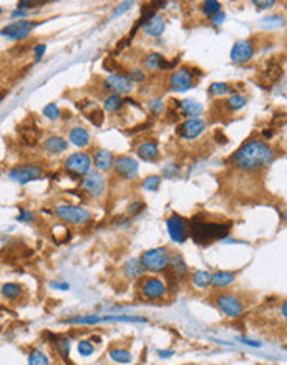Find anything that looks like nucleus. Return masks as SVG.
Instances as JSON below:
<instances>
[{
    "mask_svg": "<svg viewBox=\"0 0 287 365\" xmlns=\"http://www.w3.org/2000/svg\"><path fill=\"white\" fill-rule=\"evenodd\" d=\"M40 7L43 5V2H29V0H22V2H18V10H29V9H33V7Z\"/></svg>",
    "mask_w": 287,
    "mask_h": 365,
    "instance_id": "44",
    "label": "nucleus"
},
{
    "mask_svg": "<svg viewBox=\"0 0 287 365\" xmlns=\"http://www.w3.org/2000/svg\"><path fill=\"white\" fill-rule=\"evenodd\" d=\"M106 88H110L113 91H116V95H126L133 90V83L130 82L128 77L119 75V73H113L108 78L105 80Z\"/></svg>",
    "mask_w": 287,
    "mask_h": 365,
    "instance_id": "15",
    "label": "nucleus"
},
{
    "mask_svg": "<svg viewBox=\"0 0 287 365\" xmlns=\"http://www.w3.org/2000/svg\"><path fill=\"white\" fill-rule=\"evenodd\" d=\"M20 133V139L27 144V146H35L40 139V130L35 125H23L18 128Z\"/></svg>",
    "mask_w": 287,
    "mask_h": 365,
    "instance_id": "19",
    "label": "nucleus"
},
{
    "mask_svg": "<svg viewBox=\"0 0 287 365\" xmlns=\"http://www.w3.org/2000/svg\"><path fill=\"white\" fill-rule=\"evenodd\" d=\"M159 184H161V176H148L143 181V188L150 192H156L159 189Z\"/></svg>",
    "mask_w": 287,
    "mask_h": 365,
    "instance_id": "36",
    "label": "nucleus"
},
{
    "mask_svg": "<svg viewBox=\"0 0 287 365\" xmlns=\"http://www.w3.org/2000/svg\"><path fill=\"white\" fill-rule=\"evenodd\" d=\"M189 234L196 244L206 246L212 241H219L229 234L231 224L226 223H206L203 221V216L198 214L189 221Z\"/></svg>",
    "mask_w": 287,
    "mask_h": 365,
    "instance_id": "2",
    "label": "nucleus"
},
{
    "mask_svg": "<svg viewBox=\"0 0 287 365\" xmlns=\"http://www.w3.org/2000/svg\"><path fill=\"white\" fill-rule=\"evenodd\" d=\"M195 86V75L189 68H179L170 77V88L175 91H188Z\"/></svg>",
    "mask_w": 287,
    "mask_h": 365,
    "instance_id": "13",
    "label": "nucleus"
},
{
    "mask_svg": "<svg viewBox=\"0 0 287 365\" xmlns=\"http://www.w3.org/2000/svg\"><path fill=\"white\" fill-rule=\"evenodd\" d=\"M55 214L58 216V219L68 223V224H86L91 219V212L83 208V206H77V204H70V203H63L58 204L55 208Z\"/></svg>",
    "mask_w": 287,
    "mask_h": 365,
    "instance_id": "4",
    "label": "nucleus"
},
{
    "mask_svg": "<svg viewBox=\"0 0 287 365\" xmlns=\"http://www.w3.org/2000/svg\"><path fill=\"white\" fill-rule=\"evenodd\" d=\"M161 60H163V55H159V53H150L148 58H146V66L151 70H158Z\"/></svg>",
    "mask_w": 287,
    "mask_h": 365,
    "instance_id": "37",
    "label": "nucleus"
},
{
    "mask_svg": "<svg viewBox=\"0 0 287 365\" xmlns=\"http://www.w3.org/2000/svg\"><path fill=\"white\" fill-rule=\"evenodd\" d=\"M145 209V203H133L130 204V214H138L139 211Z\"/></svg>",
    "mask_w": 287,
    "mask_h": 365,
    "instance_id": "49",
    "label": "nucleus"
},
{
    "mask_svg": "<svg viewBox=\"0 0 287 365\" xmlns=\"http://www.w3.org/2000/svg\"><path fill=\"white\" fill-rule=\"evenodd\" d=\"M252 55H254V46H252L249 40H241V42H237L231 50V60L234 63L249 62Z\"/></svg>",
    "mask_w": 287,
    "mask_h": 365,
    "instance_id": "16",
    "label": "nucleus"
},
{
    "mask_svg": "<svg viewBox=\"0 0 287 365\" xmlns=\"http://www.w3.org/2000/svg\"><path fill=\"white\" fill-rule=\"evenodd\" d=\"M252 4L257 5L259 9H271L272 5H276L274 0H269V2H261V0H254V2H252Z\"/></svg>",
    "mask_w": 287,
    "mask_h": 365,
    "instance_id": "50",
    "label": "nucleus"
},
{
    "mask_svg": "<svg viewBox=\"0 0 287 365\" xmlns=\"http://www.w3.org/2000/svg\"><path fill=\"white\" fill-rule=\"evenodd\" d=\"M139 294L148 301H161L168 296V284L159 277H145L139 284Z\"/></svg>",
    "mask_w": 287,
    "mask_h": 365,
    "instance_id": "5",
    "label": "nucleus"
},
{
    "mask_svg": "<svg viewBox=\"0 0 287 365\" xmlns=\"http://www.w3.org/2000/svg\"><path fill=\"white\" fill-rule=\"evenodd\" d=\"M281 77H282V66L279 65L276 60H272L268 65V70L262 73V78H264L262 88H266V83H276Z\"/></svg>",
    "mask_w": 287,
    "mask_h": 365,
    "instance_id": "23",
    "label": "nucleus"
},
{
    "mask_svg": "<svg viewBox=\"0 0 287 365\" xmlns=\"http://www.w3.org/2000/svg\"><path fill=\"white\" fill-rule=\"evenodd\" d=\"M45 50H46V45H43V43L35 45V48H33V53H35V60H37V62H40V60H42Z\"/></svg>",
    "mask_w": 287,
    "mask_h": 365,
    "instance_id": "45",
    "label": "nucleus"
},
{
    "mask_svg": "<svg viewBox=\"0 0 287 365\" xmlns=\"http://www.w3.org/2000/svg\"><path fill=\"white\" fill-rule=\"evenodd\" d=\"M262 25L264 27H271V25H274V27H282L284 25V18L282 17H277V15H274V17H266V18H262Z\"/></svg>",
    "mask_w": 287,
    "mask_h": 365,
    "instance_id": "41",
    "label": "nucleus"
},
{
    "mask_svg": "<svg viewBox=\"0 0 287 365\" xmlns=\"http://www.w3.org/2000/svg\"><path fill=\"white\" fill-rule=\"evenodd\" d=\"M246 102H248V98H246L244 95H241V93H234V95H231L228 98V108L232 110V111L241 110L243 106L246 105Z\"/></svg>",
    "mask_w": 287,
    "mask_h": 365,
    "instance_id": "32",
    "label": "nucleus"
},
{
    "mask_svg": "<svg viewBox=\"0 0 287 365\" xmlns=\"http://www.w3.org/2000/svg\"><path fill=\"white\" fill-rule=\"evenodd\" d=\"M224 20H226V13L224 12H219V13H216V15L211 17V22L214 23V25H221Z\"/></svg>",
    "mask_w": 287,
    "mask_h": 365,
    "instance_id": "47",
    "label": "nucleus"
},
{
    "mask_svg": "<svg viewBox=\"0 0 287 365\" xmlns=\"http://www.w3.org/2000/svg\"><path fill=\"white\" fill-rule=\"evenodd\" d=\"M191 282L198 289H206L208 285H211V274L208 271H196L191 277Z\"/></svg>",
    "mask_w": 287,
    "mask_h": 365,
    "instance_id": "29",
    "label": "nucleus"
},
{
    "mask_svg": "<svg viewBox=\"0 0 287 365\" xmlns=\"http://www.w3.org/2000/svg\"><path fill=\"white\" fill-rule=\"evenodd\" d=\"M170 261H171V252L166 248L148 249L139 257V262H141L143 269L150 272H164L168 269Z\"/></svg>",
    "mask_w": 287,
    "mask_h": 365,
    "instance_id": "3",
    "label": "nucleus"
},
{
    "mask_svg": "<svg viewBox=\"0 0 287 365\" xmlns=\"http://www.w3.org/2000/svg\"><path fill=\"white\" fill-rule=\"evenodd\" d=\"M7 176H9L10 181L27 184V183L37 181V179H42L43 168L38 164H18L15 168H12Z\"/></svg>",
    "mask_w": 287,
    "mask_h": 365,
    "instance_id": "6",
    "label": "nucleus"
},
{
    "mask_svg": "<svg viewBox=\"0 0 287 365\" xmlns=\"http://www.w3.org/2000/svg\"><path fill=\"white\" fill-rule=\"evenodd\" d=\"M17 219L20 223H32L33 219H35V216H33V212H30L29 209L20 208V214L17 216Z\"/></svg>",
    "mask_w": 287,
    "mask_h": 365,
    "instance_id": "42",
    "label": "nucleus"
},
{
    "mask_svg": "<svg viewBox=\"0 0 287 365\" xmlns=\"http://www.w3.org/2000/svg\"><path fill=\"white\" fill-rule=\"evenodd\" d=\"M178 106L183 115L189 116V118H198L203 113V105L195 98H184L178 103Z\"/></svg>",
    "mask_w": 287,
    "mask_h": 365,
    "instance_id": "18",
    "label": "nucleus"
},
{
    "mask_svg": "<svg viewBox=\"0 0 287 365\" xmlns=\"http://www.w3.org/2000/svg\"><path fill=\"white\" fill-rule=\"evenodd\" d=\"M130 5H133L131 2H125V4H122V5H119V9H116L115 12H113V18H115V17H118L119 15V13H122V12H125L126 9H130Z\"/></svg>",
    "mask_w": 287,
    "mask_h": 365,
    "instance_id": "51",
    "label": "nucleus"
},
{
    "mask_svg": "<svg viewBox=\"0 0 287 365\" xmlns=\"http://www.w3.org/2000/svg\"><path fill=\"white\" fill-rule=\"evenodd\" d=\"M281 314H282V317H285V315H287V304H285V301L282 302V307H281Z\"/></svg>",
    "mask_w": 287,
    "mask_h": 365,
    "instance_id": "55",
    "label": "nucleus"
},
{
    "mask_svg": "<svg viewBox=\"0 0 287 365\" xmlns=\"http://www.w3.org/2000/svg\"><path fill=\"white\" fill-rule=\"evenodd\" d=\"M150 110H151V113H155V115H161L163 113V102L159 98H156V100H153V102H150Z\"/></svg>",
    "mask_w": 287,
    "mask_h": 365,
    "instance_id": "43",
    "label": "nucleus"
},
{
    "mask_svg": "<svg viewBox=\"0 0 287 365\" xmlns=\"http://www.w3.org/2000/svg\"><path fill=\"white\" fill-rule=\"evenodd\" d=\"M88 118H90V121L95 125V126H102V125H103V119H105V113H103L102 110H95V111L90 113Z\"/></svg>",
    "mask_w": 287,
    "mask_h": 365,
    "instance_id": "40",
    "label": "nucleus"
},
{
    "mask_svg": "<svg viewBox=\"0 0 287 365\" xmlns=\"http://www.w3.org/2000/svg\"><path fill=\"white\" fill-rule=\"evenodd\" d=\"M113 153H110L108 150H98L95 153V166L100 171H108L110 168H113Z\"/></svg>",
    "mask_w": 287,
    "mask_h": 365,
    "instance_id": "21",
    "label": "nucleus"
},
{
    "mask_svg": "<svg viewBox=\"0 0 287 365\" xmlns=\"http://www.w3.org/2000/svg\"><path fill=\"white\" fill-rule=\"evenodd\" d=\"M274 158L276 153L268 143L259 141V139H251L231 156V163L243 171H259L268 168L274 161Z\"/></svg>",
    "mask_w": 287,
    "mask_h": 365,
    "instance_id": "1",
    "label": "nucleus"
},
{
    "mask_svg": "<svg viewBox=\"0 0 287 365\" xmlns=\"http://www.w3.org/2000/svg\"><path fill=\"white\" fill-rule=\"evenodd\" d=\"M166 228H168L171 241H175L176 244L186 242V239L189 236L188 224H186V219L179 214H171L166 221Z\"/></svg>",
    "mask_w": 287,
    "mask_h": 365,
    "instance_id": "9",
    "label": "nucleus"
},
{
    "mask_svg": "<svg viewBox=\"0 0 287 365\" xmlns=\"http://www.w3.org/2000/svg\"><path fill=\"white\" fill-rule=\"evenodd\" d=\"M143 27H145V33H146V35H150V37H159V35L163 33V30H164V18L156 13V15L151 17Z\"/></svg>",
    "mask_w": 287,
    "mask_h": 365,
    "instance_id": "20",
    "label": "nucleus"
},
{
    "mask_svg": "<svg viewBox=\"0 0 287 365\" xmlns=\"http://www.w3.org/2000/svg\"><path fill=\"white\" fill-rule=\"evenodd\" d=\"M209 91H211L214 96H221V95H228V93H231L232 88H231V85H228V83L218 82V83H212V85H211Z\"/></svg>",
    "mask_w": 287,
    "mask_h": 365,
    "instance_id": "35",
    "label": "nucleus"
},
{
    "mask_svg": "<svg viewBox=\"0 0 287 365\" xmlns=\"http://www.w3.org/2000/svg\"><path fill=\"white\" fill-rule=\"evenodd\" d=\"M158 355L161 357V358H170V357H173L175 355V350H158Z\"/></svg>",
    "mask_w": 287,
    "mask_h": 365,
    "instance_id": "53",
    "label": "nucleus"
},
{
    "mask_svg": "<svg viewBox=\"0 0 287 365\" xmlns=\"http://www.w3.org/2000/svg\"><path fill=\"white\" fill-rule=\"evenodd\" d=\"M35 27L37 23L30 22V20H18V22H13L4 27V29L0 30V35L10 40H22L25 37H29Z\"/></svg>",
    "mask_w": 287,
    "mask_h": 365,
    "instance_id": "10",
    "label": "nucleus"
},
{
    "mask_svg": "<svg viewBox=\"0 0 287 365\" xmlns=\"http://www.w3.org/2000/svg\"><path fill=\"white\" fill-rule=\"evenodd\" d=\"M70 141L71 144L78 146V148H85V146L90 144V133L82 128V126H77V128L70 131Z\"/></svg>",
    "mask_w": 287,
    "mask_h": 365,
    "instance_id": "24",
    "label": "nucleus"
},
{
    "mask_svg": "<svg viewBox=\"0 0 287 365\" xmlns=\"http://www.w3.org/2000/svg\"><path fill=\"white\" fill-rule=\"evenodd\" d=\"M43 116L45 118H49V119H57L60 118V110H58V106L55 103H49L43 108Z\"/></svg>",
    "mask_w": 287,
    "mask_h": 365,
    "instance_id": "38",
    "label": "nucleus"
},
{
    "mask_svg": "<svg viewBox=\"0 0 287 365\" xmlns=\"http://www.w3.org/2000/svg\"><path fill=\"white\" fill-rule=\"evenodd\" d=\"M0 13H2V7H0Z\"/></svg>",
    "mask_w": 287,
    "mask_h": 365,
    "instance_id": "57",
    "label": "nucleus"
},
{
    "mask_svg": "<svg viewBox=\"0 0 287 365\" xmlns=\"http://www.w3.org/2000/svg\"><path fill=\"white\" fill-rule=\"evenodd\" d=\"M218 309L223 312L226 317L229 319H237L241 317V314L244 312V305L243 302L234 294H229V292H223V294H218L214 297Z\"/></svg>",
    "mask_w": 287,
    "mask_h": 365,
    "instance_id": "7",
    "label": "nucleus"
},
{
    "mask_svg": "<svg viewBox=\"0 0 287 365\" xmlns=\"http://www.w3.org/2000/svg\"><path fill=\"white\" fill-rule=\"evenodd\" d=\"M55 345H57V350H58V355L63 358V362L66 365H73V362L70 360V340L68 338H55Z\"/></svg>",
    "mask_w": 287,
    "mask_h": 365,
    "instance_id": "28",
    "label": "nucleus"
},
{
    "mask_svg": "<svg viewBox=\"0 0 287 365\" xmlns=\"http://www.w3.org/2000/svg\"><path fill=\"white\" fill-rule=\"evenodd\" d=\"M206 130V121L204 119H199V118H188L184 123H181L178 126V135L181 136L183 139H193V138H198L201 133Z\"/></svg>",
    "mask_w": 287,
    "mask_h": 365,
    "instance_id": "14",
    "label": "nucleus"
},
{
    "mask_svg": "<svg viewBox=\"0 0 287 365\" xmlns=\"http://www.w3.org/2000/svg\"><path fill=\"white\" fill-rule=\"evenodd\" d=\"M12 17L17 18V17H27V12L25 10H13L12 12Z\"/></svg>",
    "mask_w": 287,
    "mask_h": 365,
    "instance_id": "54",
    "label": "nucleus"
},
{
    "mask_svg": "<svg viewBox=\"0 0 287 365\" xmlns=\"http://www.w3.org/2000/svg\"><path fill=\"white\" fill-rule=\"evenodd\" d=\"M262 135H264V138H271V136H272V131L264 130V131H262Z\"/></svg>",
    "mask_w": 287,
    "mask_h": 365,
    "instance_id": "56",
    "label": "nucleus"
},
{
    "mask_svg": "<svg viewBox=\"0 0 287 365\" xmlns=\"http://www.w3.org/2000/svg\"><path fill=\"white\" fill-rule=\"evenodd\" d=\"M29 365H50V358L42 350H32L29 355Z\"/></svg>",
    "mask_w": 287,
    "mask_h": 365,
    "instance_id": "31",
    "label": "nucleus"
},
{
    "mask_svg": "<svg viewBox=\"0 0 287 365\" xmlns=\"http://www.w3.org/2000/svg\"><path fill=\"white\" fill-rule=\"evenodd\" d=\"M236 281V272L232 271H219L211 274V285H214L216 289H226Z\"/></svg>",
    "mask_w": 287,
    "mask_h": 365,
    "instance_id": "17",
    "label": "nucleus"
},
{
    "mask_svg": "<svg viewBox=\"0 0 287 365\" xmlns=\"http://www.w3.org/2000/svg\"><path fill=\"white\" fill-rule=\"evenodd\" d=\"M123 271H125V274L128 276L130 279H141V277H145V269H143V265H141V262H139V259H130L128 262L125 264V267H123Z\"/></svg>",
    "mask_w": 287,
    "mask_h": 365,
    "instance_id": "25",
    "label": "nucleus"
},
{
    "mask_svg": "<svg viewBox=\"0 0 287 365\" xmlns=\"http://www.w3.org/2000/svg\"><path fill=\"white\" fill-rule=\"evenodd\" d=\"M123 106V100H122V96L119 95H110V96H106V100H105V108L108 110V111H111V113H115V111H118L119 108H122Z\"/></svg>",
    "mask_w": 287,
    "mask_h": 365,
    "instance_id": "33",
    "label": "nucleus"
},
{
    "mask_svg": "<svg viewBox=\"0 0 287 365\" xmlns=\"http://www.w3.org/2000/svg\"><path fill=\"white\" fill-rule=\"evenodd\" d=\"M0 292H2V296L5 299H9V301H15V299H18L23 294V289H22V285L17 282H7L2 285Z\"/></svg>",
    "mask_w": 287,
    "mask_h": 365,
    "instance_id": "27",
    "label": "nucleus"
},
{
    "mask_svg": "<svg viewBox=\"0 0 287 365\" xmlns=\"http://www.w3.org/2000/svg\"><path fill=\"white\" fill-rule=\"evenodd\" d=\"M66 148H68V143L60 136H52L45 141V150L52 153V155H60V153H63Z\"/></svg>",
    "mask_w": 287,
    "mask_h": 365,
    "instance_id": "26",
    "label": "nucleus"
},
{
    "mask_svg": "<svg viewBox=\"0 0 287 365\" xmlns=\"http://www.w3.org/2000/svg\"><path fill=\"white\" fill-rule=\"evenodd\" d=\"M52 287L60 289V290H68V289H70V284H66V282H53Z\"/></svg>",
    "mask_w": 287,
    "mask_h": 365,
    "instance_id": "52",
    "label": "nucleus"
},
{
    "mask_svg": "<svg viewBox=\"0 0 287 365\" xmlns=\"http://www.w3.org/2000/svg\"><path fill=\"white\" fill-rule=\"evenodd\" d=\"M130 78L133 80V82H143L145 80V73L141 71V70H133L131 73H130ZM130 80V82H131Z\"/></svg>",
    "mask_w": 287,
    "mask_h": 365,
    "instance_id": "46",
    "label": "nucleus"
},
{
    "mask_svg": "<svg viewBox=\"0 0 287 365\" xmlns=\"http://www.w3.org/2000/svg\"><path fill=\"white\" fill-rule=\"evenodd\" d=\"M82 188L93 198H102L106 189V181L103 175H100L97 171H90L83 179Z\"/></svg>",
    "mask_w": 287,
    "mask_h": 365,
    "instance_id": "12",
    "label": "nucleus"
},
{
    "mask_svg": "<svg viewBox=\"0 0 287 365\" xmlns=\"http://www.w3.org/2000/svg\"><path fill=\"white\" fill-rule=\"evenodd\" d=\"M201 10L204 15H208L211 18L212 15H216V13L221 12V4L214 2V0H206V2L201 4Z\"/></svg>",
    "mask_w": 287,
    "mask_h": 365,
    "instance_id": "34",
    "label": "nucleus"
},
{
    "mask_svg": "<svg viewBox=\"0 0 287 365\" xmlns=\"http://www.w3.org/2000/svg\"><path fill=\"white\" fill-rule=\"evenodd\" d=\"M110 358L116 363H130L131 362V354L125 349H111L110 350Z\"/></svg>",
    "mask_w": 287,
    "mask_h": 365,
    "instance_id": "30",
    "label": "nucleus"
},
{
    "mask_svg": "<svg viewBox=\"0 0 287 365\" xmlns=\"http://www.w3.org/2000/svg\"><path fill=\"white\" fill-rule=\"evenodd\" d=\"M159 155L158 144L155 141H145L143 144L138 146V156L145 159V161H153Z\"/></svg>",
    "mask_w": 287,
    "mask_h": 365,
    "instance_id": "22",
    "label": "nucleus"
},
{
    "mask_svg": "<svg viewBox=\"0 0 287 365\" xmlns=\"http://www.w3.org/2000/svg\"><path fill=\"white\" fill-rule=\"evenodd\" d=\"M78 352H80V355L90 357L93 352H95V347H93V344L90 340H82V342H78Z\"/></svg>",
    "mask_w": 287,
    "mask_h": 365,
    "instance_id": "39",
    "label": "nucleus"
},
{
    "mask_svg": "<svg viewBox=\"0 0 287 365\" xmlns=\"http://www.w3.org/2000/svg\"><path fill=\"white\" fill-rule=\"evenodd\" d=\"M65 168L73 178L86 176L91 171V158L86 153H73L65 161Z\"/></svg>",
    "mask_w": 287,
    "mask_h": 365,
    "instance_id": "8",
    "label": "nucleus"
},
{
    "mask_svg": "<svg viewBox=\"0 0 287 365\" xmlns=\"http://www.w3.org/2000/svg\"><path fill=\"white\" fill-rule=\"evenodd\" d=\"M237 340H239V342H243V344H246V345H249V347H256V349L261 347V342H257V340H251V338H246V337H239Z\"/></svg>",
    "mask_w": 287,
    "mask_h": 365,
    "instance_id": "48",
    "label": "nucleus"
},
{
    "mask_svg": "<svg viewBox=\"0 0 287 365\" xmlns=\"http://www.w3.org/2000/svg\"><path fill=\"white\" fill-rule=\"evenodd\" d=\"M113 168H115L116 175L125 178L126 181H133L138 178V161L131 156H118L113 161Z\"/></svg>",
    "mask_w": 287,
    "mask_h": 365,
    "instance_id": "11",
    "label": "nucleus"
}]
</instances>
